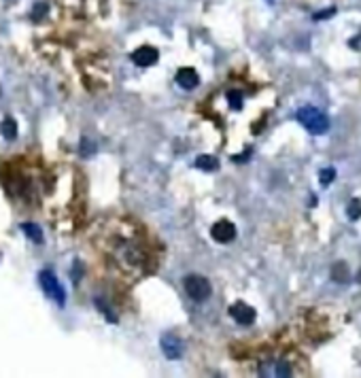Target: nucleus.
<instances>
[{"label": "nucleus", "mask_w": 361, "mask_h": 378, "mask_svg": "<svg viewBox=\"0 0 361 378\" xmlns=\"http://www.w3.org/2000/svg\"><path fill=\"white\" fill-rule=\"evenodd\" d=\"M297 121L302 123L310 134H325L329 130V119L323 111L315 109V106H304L297 111Z\"/></svg>", "instance_id": "1"}, {"label": "nucleus", "mask_w": 361, "mask_h": 378, "mask_svg": "<svg viewBox=\"0 0 361 378\" xmlns=\"http://www.w3.org/2000/svg\"><path fill=\"white\" fill-rule=\"evenodd\" d=\"M183 285H185V291L187 295L194 302H204V300H208L210 298V293H213V287H210V280L206 276H202V274H187L185 280H183Z\"/></svg>", "instance_id": "2"}, {"label": "nucleus", "mask_w": 361, "mask_h": 378, "mask_svg": "<svg viewBox=\"0 0 361 378\" xmlns=\"http://www.w3.org/2000/svg\"><path fill=\"white\" fill-rule=\"evenodd\" d=\"M39 285L43 287L45 295L49 300H55L59 306L66 304V291H64L62 282L57 280V276L51 272V270H41L39 272Z\"/></svg>", "instance_id": "3"}, {"label": "nucleus", "mask_w": 361, "mask_h": 378, "mask_svg": "<svg viewBox=\"0 0 361 378\" xmlns=\"http://www.w3.org/2000/svg\"><path fill=\"white\" fill-rule=\"evenodd\" d=\"M160 346H162V353L166 355V359L176 361V359L183 357V342H180V338L174 336V334H164Z\"/></svg>", "instance_id": "4"}, {"label": "nucleus", "mask_w": 361, "mask_h": 378, "mask_svg": "<svg viewBox=\"0 0 361 378\" xmlns=\"http://www.w3.org/2000/svg\"><path fill=\"white\" fill-rule=\"evenodd\" d=\"M230 314H232L234 321L240 323V325H253V323H255V317H257L255 308L249 306V304H245V302L232 304L230 306Z\"/></svg>", "instance_id": "5"}, {"label": "nucleus", "mask_w": 361, "mask_h": 378, "mask_svg": "<svg viewBox=\"0 0 361 378\" xmlns=\"http://www.w3.org/2000/svg\"><path fill=\"white\" fill-rule=\"evenodd\" d=\"M210 236H213L217 242L227 244V242H232L236 238V226H234L232 221H227V219L217 221L215 226H213V230H210Z\"/></svg>", "instance_id": "6"}, {"label": "nucleus", "mask_w": 361, "mask_h": 378, "mask_svg": "<svg viewBox=\"0 0 361 378\" xmlns=\"http://www.w3.org/2000/svg\"><path fill=\"white\" fill-rule=\"evenodd\" d=\"M158 57H160L158 49H155V47H149V45H142L132 53V60H134L138 66H153L155 62H158Z\"/></svg>", "instance_id": "7"}, {"label": "nucleus", "mask_w": 361, "mask_h": 378, "mask_svg": "<svg viewBox=\"0 0 361 378\" xmlns=\"http://www.w3.org/2000/svg\"><path fill=\"white\" fill-rule=\"evenodd\" d=\"M176 83L183 87V89H194V87H198V83H200V77H198V73L194 68H180L178 73H176Z\"/></svg>", "instance_id": "8"}, {"label": "nucleus", "mask_w": 361, "mask_h": 378, "mask_svg": "<svg viewBox=\"0 0 361 378\" xmlns=\"http://www.w3.org/2000/svg\"><path fill=\"white\" fill-rule=\"evenodd\" d=\"M21 232L28 236V238L32 240V242H36V244H43L45 242V236H43V230L36 226V223H21Z\"/></svg>", "instance_id": "9"}, {"label": "nucleus", "mask_w": 361, "mask_h": 378, "mask_svg": "<svg viewBox=\"0 0 361 378\" xmlns=\"http://www.w3.org/2000/svg\"><path fill=\"white\" fill-rule=\"evenodd\" d=\"M0 132H3V136L7 140H15L17 138V123L13 117H7V119L0 123Z\"/></svg>", "instance_id": "10"}, {"label": "nucleus", "mask_w": 361, "mask_h": 378, "mask_svg": "<svg viewBox=\"0 0 361 378\" xmlns=\"http://www.w3.org/2000/svg\"><path fill=\"white\" fill-rule=\"evenodd\" d=\"M196 166H198L200 170L215 172L217 168H219V162H217V158H213V155H200V158L196 160Z\"/></svg>", "instance_id": "11"}, {"label": "nucleus", "mask_w": 361, "mask_h": 378, "mask_svg": "<svg viewBox=\"0 0 361 378\" xmlns=\"http://www.w3.org/2000/svg\"><path fill=\"white\" fill-rule=\"evenodd\" d=\"M332 278L336 282H346L348 280V268H346L344 262H336L332 266Z\"/></svg>", "instance_id": "12"}, {"label": "nucleus", "mask_w": 361, "mask_h": 378, "mask_svg": "<svg viewBox=\"0 0 361 378\" xmlns=\"http://www.w3.org/2000/svg\"><path fill=\"white\" fill-rule=\"evenodd\" d=\"M346 215H348V219H351V221L361 219V200H359V198H353L351 202H348V206H346Z\"/></svg>", "instance_id": "13"}, {"label": "nucleus", "mask_w": 361, "mask_h": 378, "mask_svg": "<svg viewBox=\"0 0 361 378\" xmlns=\"http://www.w3.org/2000/svg\"><path fill=\"white\" fill-rule=\"evenodd\" d=\"M227 102H230L232 109L240 111V109H243V93H240V91H230V93H227Z\"/></svg>", "instance_id": "14"}, {"label": "nucleus", "mask_w": 361, "mask_h": 378, "mask_svg": "<svg viewBox=\"0 0 361 378\" xmlns=\"http://www.w3.org/2000/svg\"><path fill=\"white\" fill-rule=\"evenodd\" d=\"M47 11H49V7H47V3H39V5H34V9H32V19H34V21H41V19L47 15Z\"/></svg>", "instance_id": "15"}, {"label": "nucleus", "mask_w": 361, "mask_h": 378, "mask_svg": "<svg viewBox=\"0 0 361 378\" xmlns=\"http://www.w3.org/2000/svg\"><path fill=\"white\" fill-rule=\"evenodd\" d=\"M96 306H98V310H100V312L106 314L108 321H111V323H117V317H115V312H113L111 308H108V304H104L102 300H96Z\"/></svg>", "instance_id": "16"}, {"label": "nucleus", "mask_w": 361, "mask_h": 378, "mask_svg": "<svg viewBox=\"0 0 361 378\" xmlns=\"http://www.w3.org/2000/svg\"><path fill=\"white\" fill-rule=\"evenodd\" d=\"M319 176H321V183H323L325 187H327V185H329V183L336 179V170H334V168H323Z\"/></svg>", "instance_id": "17"}, {"label": "nucleus", "mask_w": 361, "mask_h": 378, "mask_svg": "<svg viewBox=\"0 0 361 378\" xmlns=\"http://www.w3.org/2000/svg\"><path fill=\"white\" fill-rule=\"evenodd\" d=\"M96 153V147H94V143L89 138H83L81 140V155H94Z\"/></svg>", "instance_id": "18"}, {"label": "nucleus", "mask_w": 361, "mask_h": 378, "mask_svg": "<svg viewBox=\"0 0 361 378\" xmlns=\"http://www.w3.org/2000/svg\"><path fill=\"white\" fill-rule=\"evenodd\" d=\"M274 374H276V376H289V374H291V370H289L287 363H276Z\"/></svg>", "instance_id": "19"}, {"label": "nucleus", "mask_w": 361, "mask_h": 378, "mask_svg": "<svg viewBox=\"0 0 361 378\" xmlns=\"http://www.w3.org/2000/svg\"><path fill=\"white\" fill-rule=\"evenodd\" d=\"M332 15H336V7H329L327 11H321V13H315V19H327V17H332Z\"/></svg>", "instance_id": "20"}, {"label": "nucleus", "mask_w": 361, "mask_h": 378, "mask_svg": "<svg viewBox=\"0 0 361 378\" xmlns=\"http://www.w3.org/2000/svg\"><path fill=\"white\" fill-rule=\"evenodd\" d=\"M72 278H75V282H79V278H81V262H75V270H72Z\"/></svg>", "instance_id": "21"}, {"label": "nucleus", "mask_w": 361, "mask_h": 378, "mask_svg": "<svg viewBox=\"0 0 361 378\" xmlns=\"http://www.w3.org/2000/svg\"><path fill=\"white\" fill-rule=\"evenodd\" d=\"M247 158H251V151H245V153H243V155H234L232 160H234V162H238V164H243V162H245Z\"/></svg>", "instance_id": "22"}]
</instances>
